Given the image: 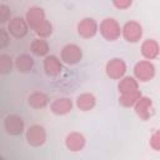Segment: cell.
I'll return each instance as SVG.
<instances>
[{
  "label": "cell",
  "instance_id": "cell-3",
  "mask_svg": "<svg viewBox=\"0 0 160 160\" xmlns=\"http://www.w3.org/2000/svg\"><path fill=\"white\" fill-rule=\"evenodd\" d=\"M46 130L42 125L39 124H34L31 126H29L25 131V138L29 145L34 146V148H39L41 145L45 144L46 141Z\"/></svg>",
  "mask_w": 160,
  "mask_h": 160
},
{
  "label": "cell",
  "instance_id": "cell-14",
  "mask_svg": "<svg viewBox=\"0 0 160 160\" xmlns=\"http://www.w3.org/2000/svg\"><path fill=\"white\" fill-rule=\"evenodd\" d=\"M44 70L48 76H58L62 71V61L55 55H48L44 59Z\"/></svg>",
  "mask_w": 160,
  "mask_h": 160
},
{
  "label": "cell",
  "instance_id": "cell-7",
  "mask_svg": "<svg viewBox=\"0 0 160 160\" xmlns=\"http://www.w3.org/2000/svg\"><path fill=\"white\" fill-rule=\"evenodd\" d=\"M25 20H26L29 28L35 31L38 28H40L46 21L44 9L40 8V6H36V5L29 8L26 10V14H25Z\"/></svg>",
  "mask_w": 160,
  "mask_h": 160
},
{
  "label": "cell",
  "instance_id": "cell-15",
  "mask_svg": "<svg viewBox=\"0 0 160 160\" xmlns=\"http://www.w3.org/2000/svg\"><path fill=\"white\" fill-rule=\"evenodd\" d=\"M141 55L145 60H154L160 55V45L154 39H146L141 44Z\"/></svg>",
  "mask_w": 160,
  "mask_h": 160
},
{
  "label": "cell",
  "instance_id": "cell-26",
  "mask_svg": "<svg viewBox=\"0 0 160 160\" xmlns=\"http://www.w3.org/2000/svg\"><path fill=\"white\" fill-rule=\"evenodd\" d=\"M9 42H10V34H9L8 29L1 28L0 29V49L6 48Z\"/></svg>",
  "mask_w": 160,
  "mask_h": 160
},
{
  "label": "cell",
  "instance_id": "cell-23",
  "mask_svg": "<svg viewBox=\"0 0 160 160\" xmlns=\"http://www.w3.org/2000/svg\"><path fill=\"white\" fill-rule=\"evenodd\" d=\"M35 34H36L40 39H46V38H49V36L52 34V24H51L49 20H46L40 28H38V29L35 30Z\"/></svg>",
  "mask_w": 160,
  "mask_h": 160
},
{
  "label": "cell",
  "instance_id": "cell-10",
  "mask_svg": "<svg viewBox=\"0 0 160 160\" xmlns=\"http://www.w3.org/2000/svg\"><path fill=\"white\" fill-rule=\"evenodd\" d=\"M78 34L84 39L94 38L99 31V24L94 18H84L78 22Z\"/></svg>",
  "mask_w": 160,
  "mask_h": 160
},
{
  "label": "cell",
  "instance_id": "cell-19",
  "mask_svg": "<svg viewBox=\"0 0 160 160\" xmlns=\"http://www.w3.org/2000/svg\"><path fill=\"white\" fill-rule=\"evenodd\" d=\"M118 90L120 94H128L131 91L139 90V81L134 76H124L121 80H119Z\"/></svg>",
  "mask_w": 160,
  "mask_h": 160
},
{
  "label": "cell",
  "instance_id": "cell-21",
  "mask_svg": "<svg viewBox=\"0 0 160 160\" xmlns=\"http://www.w3.org/2000/svg\"><path fill=\"white\" fill-rule=\"evenodd\" d=\"M141 96H142V94H141L140 90L131 91V92H128V94H121L119 96V104L124 108H134L135 104L140 100Z\"/></svg>",
  "mask_w": 160,
  "mask_h": 160
},
{
  "label": "cell",
  "instance_id": "cell-8",
  "mask_svg": "<svg viewBox=\"0 0 160 160\" xmlns=\"http://www.w3.org/2000/svg\"><path fill=\"white\" fill-rule=\"evenodd\" d=\"M4 129L9 135L18 136L21 135L25 130V124L21 116L16 114H10L4 119Z\"/></svg>",
  "mask_w": 160,
  "mask_h": 160
},
{
  "label": "cell",
  "instance_id": "cell-25",
  "mask_svg": "<svg viewBox=\"0 0 160 160\" xmlns=\"http://www.w3.org/2000/svg\"><path fill=\"white\" fill-rule=\"evenodd\" d=\"M149 144H150V148L155 151H160V129L155 130L151 136H150V140H149Z\"/></svg>",
  "mask_w": 160,
  "mask_h": 160
},
{
  "label": "cell",
  "instance_id": "cell-4",
  "mask_svg": "<svg viewBox=\"0 0 160 160\" xmlns=\"http://www.w3.org/2000/svg\"><path fill=\"white\" fill-rule=\"evenodd\" d=\"M126 70V62L121 58H112L105 65V72L112 80H121L125 76Z\"/></svg>",
  "mask_w": 160,
  "mask_h": 160
},
{
  "label": "cell",
  "instance_id": "cell-16",
  "mask_svg": "<svg viewBox=\"0 0 160 160\" xmlns=\"http://www.w3.org/2000/svg\"><path fill=\"white\" fill-rule=\"evenodd\" d=\"M75 105L81 111H90L96 105V98L91 92H82L76 98Z\"/></svg>",
  "mask_w": 160,
  "mask_h": 160
},
{
  "label": "cell",
  "instance_id": "cell-22",
  "mask_svg": "<svg viewBox=\"0 0 160 160\" xmlns=\"http://www.w3.org/2000/svg\"><path fill=\"white\" fill-rule=\"evenodd\" d=\"M14 66H15V62L9 55L6 54L0 55V72L1 74H9Z\"/></svg>",
  "mask_w": 160,
  "mask_h": 160
},
{
  "label": "cell",
  "instance_id": "cell-9",
  "mask_svg": "<svg viewBox=\"0 0 160 160\" xmlns=\"http://www.w3.org/2000/svg\"><path fill=\"white\" fill-rule=\"evenodd\" d=\"M29 25L25 20V18L21 16H15L10 20V22L8 24V31L9 34L15 38V39H22L26 36L28 31H29Z\"/></svg>",
  "mask_w": 160,
  "mask_h": 160
},
{
  "label": "cell",
  "instance_id": "cell-6",
  "mask_svg": "<svg viewBox=\"0 0 160 160\" xmlns=\"http://www.w3.org/2000/svg\"><path fill=\"white\" fill-rule=\"evenodd\" d=\"M60 59L68 65H76L82 59V50L76 44H66L61 49Z\"/></svg>",
  "mask_w": 160,
  "mask_h": 160
},
{
  "label": "cell",
  "instance_id": "cell-17",
  "mask_svg": "<svg viewBox=\"0 0 160 160\" xmlns=\"http://www.w3.org/2000/svg\"><path fill=\"white\" fill-rule=\"evenodd\" d=\"M14 62H15V69L19 72H30L35 65L32 56H30L29 54H21L16 56Z\"/></svg>",
  "mask_w": 160,
  "mask_h": 160
},
{
  "label": "cell",
  "instance_id": "cell-11",
  "mask_svg": "<svg viewBox=\"0 0 160 160\" xmlns=\"http://www.w3.org/2000/svg\"><path fill=\"white\" fill-rule=\"evenodd\" d=\"M85 144H86V139L79 131H71L65 138V146L68 150L72 152L81 151L85 148Z\"/></svg>",
  "mask_w": 160,
  "mask_h": 160
},
{
  "label": "cell",
  "instance_id": "cell-1",
  "mask_svg": "<svg viewBox=\"0 0 160 160\" xmlns=\"http://www.w3.org/2000/svg\"><path fill=\"white\" fill-rule=\"evenodd\" d=\"M121 29L119 21L114 18H105L99 25V31L101 36L108 41H115L121 36Z\"/></svg>",
  "mask_w": 160,
  "mask_h": 160
},
{
  "label": "cell",
  "instance_id": "cell-18",
  "mask_svg": "<svg viewBox=\"0 0 160 160\" xmlns=\"http://www.w3.org/2000/svg\"><path fill=\"white\" fill-rule=\"evenodd\" d=\"M28 104L32 109H44L49 104V98L42 91H34L28 96Z\"/></svg>",
  "mask_w": 160,
  "mask_h": 160
},
{
  "label": "cell",
  "instance_id": "cell-12",
  "mask_svg": "<svg viewBox=\"0 0 160 160\" xmlns=\"http://www.w3.org/2000/svg\"><path fill=\"white\" fill-rule=\"evenodd\" d=\"M135 114L141 120H149L152 115V100L149 96H141L140 100L134 106Z\"/></svg>",
  "mask_w": 160,
  "mask_h": 160
},
{
  "label": "cell",
  "instance_id": "cell-24",
  "mask_svg": "<svg viewBox=\"0 0 160 160\" xmlns=\"http://www.w3.org/2000/svg\"><path fill=\"white\" fill-rule=\"evenodd\" d=\"M11 10L6 4H0V22L1 24H9L11 20Z\"/></svg>",
  "mask_w": 160,
  "mask_h": 160
},
{
  "label": "cell",
  "instance_id": "cell-27",
  "mask_svg": "<svg viewBox=\"0 0 160 160\" xmlns=\"http://www.w3.org/2000/svg\"><path fill=\"white\" fill-rule=\"evenodd\" d=\"M112 5L116 9L125 10V9H128V8H130L132 5V1L131 0H116V1H112Z\"/></svg>",
  "mask_w": 160,
  "mask_h": 160
},
{
  "label": "cell",
  "instance_id": "cell-5",
  "mask_svg": "<svg viewBox=\"0 0 160 160\" xmlns=\"http://www.w3.org/2000/svg\"><path fill=\"white\" fill-rule=\"evenodd\" d=\"M121 36L128 42H131V44L139 42L141 40V38H142V26L140 25V22H138L135 20L126 21L122 25Z\"/></svg>",
  "mask_w": 160,
  "mask_h": 160
},
{
  "label": "cell",
  "instance_id": "cell-20",
  "mask_svg": "<svg viewBox=\"0 0 160 160\" xmlns=\"http://www.w3.org/2000/svg\"><path fill=\"white\" fill-rule=\"evenodd\" d=\"M30 50L36 56H45L46 58L48 52H49V42L45 39L36 38L30 44Z\"/></svg>",
  "mask_w": 160,
  "mask_h": 160
},
{
  "label": "cell",
  "instance_id": "cell-13",
  "mask_svg": "<svg viewBox=\"0 0 160 160\" xmlns=\"http://www.w3.org/2000/svg\"><path fill=\"white\" fill-rule=\"evenodd\" d=\"M72 100L70 98H56L55 100H52V102L50 104V110L55 114V115H66L72 110Z\"/></svg>",
  "mask_w": 160,
  "mask_h": 160
},
{
  "label": "cell",
  "instance_id": "cell-2",
  "mask_svg": "<svg viewBox=\"0 0 160 160\" xmlns=\"http://www.w3.org/2000/svg\"><path fill=\"white\" fill-rule=\"evenodd\" d=\"M155 76V65L150 60H140L134 65V78L140 82H148Z\"/></svg>",
  "mask_w": 160,
  "mask_h": 160
}]
</instances>
